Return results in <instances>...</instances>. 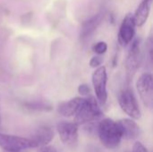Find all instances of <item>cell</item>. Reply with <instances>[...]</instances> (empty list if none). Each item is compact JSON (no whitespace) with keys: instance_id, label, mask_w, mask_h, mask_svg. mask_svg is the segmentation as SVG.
<instances>
[{"instance_id":"obj_1","label":"cell","mask_w":153,"mask_h":152,"mask_svg":"<svg viewBox=\"0 0 153 152\" xmlns=\"http://www.w3.org/2000/svg\"><path fill=\"white\" fill-rule=\"evenodd\" d=\"M98 133L101 143L108 149L117 148L122 139V133L117 122L103 119L98 126Z\"/></svg>"},{"instance_id":"obj_2","label":"cell","mask_w":153,"mask_h":152,"mask_svg":"<svg viewBox=\"0 0 153 152\" xmlns=\"http://www.w3.org/2000/svg\"><path fill=\"white\" fill-rule=\"evenodd\" d=\"M101 116L102 112L100 110L98 100L94 97L89 96L87 98H84L82 104L75 114L74 123H76L77 125H82L97 120Z\"/></svg>"},{"instance_id":"obj_3","label":"cell","mask_w":153,"mask_h":152,"mask_svg":"<svg viewBox=\"0 0 153 152\" xmlns=\"http://www.w3.org/2000/svg\"><path fill=\"white\" fill-rule=\"evenodd\" d=\"M142 61V51H141V45L140 40L135 39L133 41L129 51L127 53L126 61H125V66H126V78L128 83H130L135 73H137Z\"/></svg>"},{"instance_id":"obj_4","label":"cell","mask_w":153,"mask_h":152,"mask_svg":"<svg viewBox=\"0 0 153 152\" xmlns=\"http://www.w3.org/2000/svg\"><path fill=\"white\" fill-rule=\"evenodd\" d=\"M118 103L122 110L133 119L141 118V110L135 95L129 87L123 89L118 95Z\"/></svg>"},{"instance_id":"obj_5","label":"cell","mask_w":153,"mask_h":152,"mask_svg":"<svg viewBox=\"0 0 153 152\" xmlns=\"http://www.w3.org/2000/svg\"><path fill=\"white\" fill-rule=\"evenodd\" d=\"M91 82L99 104L100 106L105 105L108 100V73L105 66L100 65L95 69L91 76Z\"/></svg>"},{"instance_id":"obj_6","label":"cell","mask_w":153,"mask_h":152,"mask_svg":"<svg viewBox=\"0 0 153 152\" xmlns=\"http://www.w3.org/2000/svg\"><path fill=\"white\" fill-rule=\"evenodd\" d=\"M0 147L7 152H20L34 148V145L30 138L0 133Z\"/></svg>"},{"instance_id":"obj_7","label":"cell","mask_w":153,"mask_h":152,"mask_svg":"<svg viewBox=\"0 0 153 152\" xmlns=\"http://www.w3.org/2000/svg\"><path fill=\"white\" fill-rule=\"evenodd\" d=\"M136 89L143 105L152 109L153 106V78L151 73H143L136 82Z\"/></svg>"},{"instance_id":"obj_8","label":"cell","mask_w":153,"mask_h":152,"mask_svg":"<svg viewBox=\"0 0 153 152\" xmlns=\"http://www.w3.org/2000/svg\"><path fill=\"white\" fill-rule=\"evenodd\" d=\"M60 139L70 148H76L78 144V125L76 123L60 122L56 126Z\"/></svg>"},{"instance_id":"obj_9","label":"cell","mask_w":153,"mask_h":152,"mask_svg":"<svg viewBox=\"0 0 153 152\" xmlns=\"http://www.w3.org/2000/svg\"><path fill=\"white\" fill-rule=\"evenodd\" d=\"M135 28L134 14L129 13L123 19L118 31V43L122 47H126L132 42L135 35Z\"/></svg>"},{"instance_id":"obj_10","label":"cell","mask_w":153,"mask_h":152,"mask_svg":"<svg viewBox=\"0 0 153 152\" xmlns=\"http://www.w3.org/2000/svg\"><path fill=\"white\" fill-rule=\"evenodd\" d=\"M103 19L104 13L100 12L93 15L90 19L86 20L85 22H83L80 30V39L82 41H85L88 39H90L91 36L97 30Z\"/></svg>"},{"instance_id":"obj_11","label":"cell","mask_w":153,"mask_h":152,"mask_svg":"<svg viewBox=\"0 0 153 152\" xmlns=\"http://www.w3.org/2000/svg\"><path fill=\"white\" fill-rule=\"evenodd\" d=\"M54 138V132L49 126H40L34 133L30 140L33 142L34 148H43L47 146Z\"/></svg>"},{"instance_id":"obj_12","label":"cell","mask_w":153,"mask_h":152,"mask_svg":"<svg viewBox=\"0 0 153 152\" xmlns=\"http://www.w3.org/2000/svg\"><path fill=\"white\" fill-rule=\"evenodd\" d=\"M83 99H84V98L76 97L68 101L62 102L58 105L57 112L65 117H70V116H75V114L79 110L81 105L82 104Z\"/></svg>"},{"instance_id":"obj_13","label":"cell","mask_w":153,"mask_h":152,"mask_svg":"<svg viewBox=\"0 0 153 152\" xmlns=\"http://www.w3.org/2000/svg\"><path fill=\"white\" fill-rule=\"evenodd\" d=\"M121 133L122 138L126 140H134L140 134V128L138 125L132 119H122L117 121Z\"/></svg>"},{"instance_id":"obj_14","label":"cell","mask_w":153,"mask_h":152,"mask_svg":"<svg viewBox=\"0 0 153 152\" xmlns=\"http://www.w3.org/2000/svg\"><path fill=\"white\" fill-rule=\"evenodd\" d=\"M153 0H143L141 4L138 5L137 9L135 10V13L134 14V18L135 21V24L137 27H142L147 22L152 5Z\"/></svg>"},{"instance_id":"obj_15","label":"cell","mask_w":153,"mask_h":152,"mask_svg":"<svg viewBox=\"0 0 153 152\" xmlns=\"http://www.w3.org/2000/svg\"><path fill=\"white\" fill-rule=\"evenodd\" d=\"M23 106L29 109V110H33V111H50L52 110V107L45 102L42 101H34V102H27L24 103Z\"/></svg>"},{"instance_id":"obj_16","label":"cell","mask_w":153,"mask_h":152,"mask_svg":"<svg viewBox=\"0 0 153 152\" xmlns=\"http://www.w3.org/2000/svg\"><path fill=\"white\" fill-rule=\"evenodd\" d=\"M108 50V44L105 41H99L97 43H95L92 47V51L96 54V55H103L107 52Z\"/></svg>"},{"instance_id":"obj_17","label":"cell","mask_w":153,"mask_h":152,"mask_svg":"<svg viewBox=\"0 0 153 152\" xmlns=\"http://www.w3.org/2000/svg\"><path fill=\"white\" fill-rule=\"evenodd\" d=\"M103 63V57L100 55H96L94 56L91 57V59L90 60V66L91 68H98L99 66H100Z\"/></svg>"},{"instance_id":"obj_18","label":"cell","mask_w":153,"mask_h":152,"mask_svg":"<svg viewBox=\"0 0 153 152\" xmlns=\"http://www.w3.org/2000/svg\"><path fill=\"white\" fill-rule=\"evenodd\" d=\"M91 92L90 86L86 83H82L78 87V93L82 96H88Z\"/></svg>"},{"instance_id":"obj_19","label":"cell","mask_w":153,"mask_h":152,"mask_svg":"<svg viewBox=\"0 0 153 152\" xmlns=\"http://www.w3.org/2000/svg\"><path fill=\"white\" fill-rule=\"evenodd\" d=\"M133 152H149L147 149L141 143V142H135L133 148Z\"/></svg>"},{"instance_id":"obj_20","label":"cell","mask_w":153,"mask_h":152,"mask_svg":"<svg viewBox=\"0 0 153 152\" xmlns=\"http://www.w3.org/2000/svg\"><path fill=\"white\" fill-rule=\"evenodd\" d=\"M39 152H57L56 150L52 147V146H45L43 148H41V150Z\"/></svg>"},{"instance_id":"obj_21","label":"cell","mask_w":153,"mask_h":152,"mask_svg":"<svg viewBox=\"0 0 153 152\" xmlns=\"http://www.w3.org/2000/svg\"><path fill=\"white\" fill-rule=\"evenodd\" d=\"M0 122H1V114H0Z\"/></svg>"}]
</instances>
